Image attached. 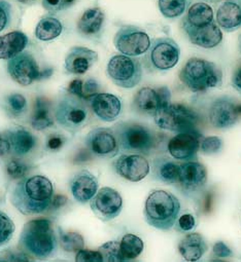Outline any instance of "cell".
Wrapping results in <instances>:
<instances>
[{"instance_id":"d4e9b609","label":"cell","mask_w":241,"mask_h":262,"mask_svg":"<svg viewBox=\"0 0 241 262\" xmlns=\"http://www.w3.org/2000/svg\"><path fill=\"white\" fill-rule=\"evenodd\" d=\"M28 42V36L21 31H13L0 36V60H10L24 52Z\"/></svg>"},{"instance_id":"1f68e13d","label":"cell","mask_w":241,"mask_h":262,"mask_svg":"<svg viewBox=\"0 0 241 262\" xmlns=\"http://www.w3.org/2000/svg\"><path fill=\"white\" fill-rule=\"evenodd\" d=\"M120 254H122L124 261H129L137 258L144 251L145 244L143 239L132 233L125 234L119 242Z\"/></svg>"},{"instance_id":"ac0fdd59","label":"cell","mask_w":241,"mask_h":262,"mask_svg":"<svg viewBox=\"0 0 241 262\" xmlns=\"http://www.w3.org/2000/svg\"><path fill=\"white\" fill-rule=\"evenodd\" d=\"M98 54L86 47H73L69 50L64 61L66 73L84 75L97 62Z\"/></svg>"},{"instance_id":"d590c367","label":"cell","mask_w":241,"mask_h":262,"mask_svg":"<svg viewBox=\"0 0 241 262\" xmlns=\"http://www.w3.org/2000/svg\"><path fill=\"white\" fill-rule=\"evenodd\" d=\"M7 107L10 113L19 116L27 111L28 103L26 98L19 93H12L6 99Z\"/></svg>"},{"instance_id":"ab89813d","label":"cell","mask_w":241,"mask_h":262,"mask_svg":"<svg viewBox=\"0 0 241 262\" xmlns=\"http://www.w3.org/2000/svg\"><path fill=\"white\" fill-rule=\"evenodd\" d=\"M29 172V167L20 160H12L7 164V173L13 179H22Z\"/></svg>"},{"instance_id":"db71d44e","label":"cell","mask_w":241,"mask_h":262,"mask_svg":"<svg viewBox=\"0 0 241 262\" xmlns=\"http://www.w3.org/2000/svg\"><path fill=\"white\" fill-rule=\"evenodd\" d=\"M239 49H240V52H241V35L239 37Z\"/></svg>"},{"instance_id":"f546056e","label":"cell","mask_w":241,"mask_h":262,"mask_svg":"<svg viewBox=\"0 0 241 262\" xmlns=\"http://www.w3.org/2000/svg\"><path fill=\"white\" fill-rule=\"evenodd\" d=\"M62 22L57 17L49 15L38 21L34 35L41 41H51L58 38L62 34Z\"/></svg>"},{"instance_id":"4dcf8cb0","label":"cell","mask_w":241,"mask_h":262,"mask_svg":"<svg viewBox=\"0 0 241 262\" xmlns=\"http://www.w3.org/2000/svg\"><path fill=\"white\" fill-rule=\"evenodd\" d=\"M183 19L193 26H205L213 21V11L208 4L197 3L188 9Z\"/></svg>"},{"instance_id":"7dc6e473","label":"cell","mask_w":241,"mask_h":262,"mask_svg":"<svg viewBox=\"0 0 241 262\" xmlns=\"http://www.w3.org/2000/svg\"><path fill=\"white\" fill-rule=\"evenodd\" d=\"M12 151V146L7 133H0V158L8 156Z\"/></svg>"},{"instance_id":"b9f144b4","label":"cell","mask_w":241,"mask_h":262,"mask_svg":"<svg viewBox=\"0 0 241 262\" xmlns=\"http://www.w3.org/2000/svg\"><path fill=\"white\" fill-rule=\"evenodd\" d=\"M75 261H77V262H102L103 257L99 251L82 249L76 252Z\"/></svg>"},{"instance_id":"ba28073f","label":"cell","mask_w":241,"mask_h":262,"mask_svg":"<svg viewBox=\"0 0 241 262\" xmlns=\"http://www.w3.org/2000/svg\"><path fill=\"white\" fill-rule=\"evenodd\" d=\"M106 73L115 85L123 89H133L140 83L144 70L140 61L135 57L115 55L109 59Z\"/></svg>"},{"instance_id":"7402d4cb","label":"cell","mask_w":241,"mask_h":262,"mask_svg":"<svg viewBox=\"0 0 241 262\" xmlns=\"http://www.w3.org/2000/svg\"><path fill=\"white\" fill-rule=\"evenodd\" d=\"M216 24L226 32L241 28V0H225L216 12Z\"/></svg>"},{"instance_id":"f35d334b","label":"cell","mask_w":241,"mask_h":262,"mask_svg":"<svg viewBox=\"0 0 241 262\" xmlns=\"http://www.w3.org/2000/svg\"><path fill=\"white\" fill-rule=\"evenodd\" d=\"M222 147L223 141L217 136L206 137L200 143V151L206 156H211L219 152Z\"/></svg>"},{"instance_id":"9a60e30c","label":"cell","mask_w":241,"mask_h":262,"mask_svg":"<svg viewBox=\"0 0 241 262\" xmlns=\"http://www.w3.org/2000/svg\"><path fill=\"white\" fill-rule=\"evenodd\" d=\"M113 168L118 176L131 182L142 181L151 170L149 161L137 154L122 155L113 163Z\"/></svg>"},{"instance_id":"bcb514c9","label":"cell","mask_w":241,"mask_h":262,"mask_svg":"<svg viewBox=\"0 0 241 262\" xmlns=\"http://www.w3.org/2000/svg\"><path fill=\"white\" fill-rule=\"evenodd\" d=\"M83 85H84V80L82 79H74L70 82V84L68 85L67 91L69 92V94L74 95L83 100L84 99V92H83Z\"/></svg>"},{"instance_id":"f6af8a7d","label":"cell","mask_w":241,"mask_h":262,"mask_svg":"<svg viewBox=\"0 0 241 262\" xmlns=\"http://www.w3.org/2000/svg\"><path fill=\"white\" fill-rule=\"evenodd\" d=\"M212 253L217 258H228V257H231L232 254H233L232 250L222 241L216 242L213 245Z\"/></svg>"},{"instance_id":"f5cc1de1","label":"cell","mask_w":241,"mask_h":262,"mask_svg":"<svg viewBox=\"0 0 241 262\" xmlns=\"http://www.w3.org/2000/svg\"><path fill=\"white\" fill-rule=\"evenodd\" d=\"M203 2H207V3H210V4H217V3L222 2V0H203Z\"/></svg>"},{"instance_id":"7c38bea8","label":"cell","mask_w":241,"mask_h":262,"mask_svg":"<svg viewBox=\"0 0 241 262\" xmlns=\"http://www.w3.org/2000/svg\"><path fill=\"white\" fill-rule=\"evenodd\" d=\"M90 207L98 219L107 222L122 212L123 199L117 190L106 186L97 191L90 201Z\"/></svg>"},{"instance_id":"816d5d0a","label":"cell","mask_w":241,"mask_h":262,"mask_svg":"<svg viewBox=\"0 0 241 262\" xmlns=\"http://www.w3.org/2000/svg\"><path fill=\"white\" fill-rule=\"evenodd\" d=\"M16 2H18L20 4H23V5H32V4L36 3L37 0H16Z\"/></svg>"},{"instance_id":"836d02e7","label":"cell","mask_w":241,"mask_h":262,"mask_svg":"<svg viewBox=\"0 0 241 262\" xmlns=\"http://www.w3.org/2000/svg\"><path fill=\"white\" fill-rule=\"evenodd\" d=\"M59 242L61 247L66 252H77L84 249L85 242L82 234L75 231L59 230Z\"/></svg>"},{"instance_id":"7bdbcfd3","label":"cell","mask_w":241,"mask_h":262,"mask_svg":"<svg viewBox=\"0 0 241 262\" xmlns=\"http://www.w3.org/2000/svg\"><path fill=\"white\" fill-rule=\"evenodd\" d=\"M175 227L177 230L182 232L191 231L196 226V220L192 214H184L179 218H177L175 222Z\"/></svg>"},{"instance_id":"cb8c5ba5","label":"cell","mask_w":241,"mask_h":262,"mask_svg":"<svg viewBox=\"0 0 241 262\" xmlns=\"http://www.w3.org/2000/svg\"><path fill=\"white\" fill-rule=\"evenodd\" d=\"M105 15L99 8H92L86 10L79 17L76 29L77 32L86 37H94L100 34L103 29Z\"/></svg>"},{"instance_id":"ee69618b","label":"cell","mask_w":241,"mask_h":262,"mask_svg":"<svg viewBox=\"0 0 241 262\" xmlns=\"http://www.w3.org/2000/svg\"><path fill=\"white\" fill-rule=\"evenodd\" d=\"M98 91H99V84L96 79L88 78L86 81H84L83 92H84L85 100H90L92 97L98 94Z\"/></svg>"},{"instance_id":"6da1fadb","label":"cell","mask_w":241,"mask_h":262,"mask_svg":"<svg viewBox=\"0 0 241 262\" xmlns=\"http://www.w3.org/2000/svg\"><path fill=\"white\" fill-rule=\"evenodd\" d=\"M54 187L52 181L43 175L20 179L10 194L12 205L23 215L42 214L52 206Z\"/></svg>"},{"instance_id":"5b68a950","label":"cell","mask_w":241,"mask_h":262,"mask_svg":"<svg viewBox=\"0 0 241 262\" xmlns=\"http://www.w3.org/2000/svg\"><path fill=\"white\" fill-rule=\"evenodd\" d=\"M112 129L119 149L125 152L150 155L156 147V134L146 125L135 122H118Z\"/></svg>"},{"instance_id":"9c48e42d","label":"cell","mask_w":241,"mask_h":262,"mask_svg":"<svg viewBox=\"0 0 241 262\" xmlns=\"http://www.w3.org/2000/svg\"><path fill=\"white\" fill-rule=\"evenodd\" d=\"M146 54L145 63L151 70L167 71L178 63L180 49L172 38L159 37L151 41Z\"/></svg>"},{"instance_id":"74e56055","label":"cell","mask_w":241,"mask_h":262,"mask_svg":"<svg viewBox=\"0 0 241 262\" xmlns=\"http://www.w3.org/2000/svg\"><path fill=\"white\" fill-rule=\"evenodd\" d=\"M13 20V6L9 0H0V33L7 30Z\"/></svg>"},{"instance_id":"e575fe53","label":"cell","mask_w":241,"mask_h":262,"mask_svg":"<svg viewBox=\"0 0 241 262\" xmlns=\"http://www.w3.org/2000/svg\"><path fill=\"white\" fill-rule=\"evenodd\" d=\"M16 227L11 217L0 211V247L8 245L14 236Z\"/></svg>"},{"instance_id":"ffe728a7","label":"cell","mask_w":241,"mask_h":262,"mask_svg":"<svg viewBox=\"0 0 241 262\" xmlns=\"http://www.w3.org/2000/svg\"><path fill=\"white\" fill-rule=\"evenodd\" d=\"M98 179L88 170H82L74 174L69 182L70 193L79 204H87L97 193Z\"/></svg>"},{"instance_id":"5bb4252c","label":"cell","mask_w":241,"mask_h":262,"mask_svg":"<svg viewBox=\"0 0 241 262\" xmlns=\"http://www.w3.org/2000/svg\"><path fill=\"white\" fill-rule=\"evenodd\" d=\"M85 143L90 152L103 159L114 158L119 151L113 129L108 127H95L91 129L86 136Z\"/></svg>"},{"instance_id":"4fadbf2b","label":"cell","mask_w":241,"mask_h":262,"mask_svg":"<svg viewBox=\"0 0 241 262\" xmlns=\"http://www.w3.org/2000/svg\"><path fill=\"white\" fill-rule=\"evenodd\" d=\"M241 115V105L235 99L224 96L212 101L208 108L209 122L215 128L232 127Z\"/></svg>"},{"instance_id":"f907efd6","label":"cell","mask_w":241,"mask_h":262,"mask_svg":"<svg viewBox=\"0 0 241 262\" xmlns=\"http://www.w3.org/2000/svg\"><path fill=\"white\" fill-rule=\"evenodd\" d=\"M67 198H65V196H62V195H57V196H55V199H53V201H52V205L54 206V207H56V208H59V207H62L65 203H66V200Z\"/></svg>"},{"instance_id":"277c9868","label":"cell","mask_w":241,"mask_h":262,"mask_svg":"<svg viewBox=\"0 0 241 262\" xmlns=\"http://www.w3.org/2000/svg\"><path fill=\"white\" fill-rule=\"evenodd\" d=\"M179 79L190 91L203 93L222 85L223 71L213 62L201 58H191L182 68Z\"/></svg>"},{"instance_id":"7a4b0ae2","label":"cell","mask_w":241,"mask_h":262,"mask_svg":"<svg viewBox=\"0 0 241 262\" xmlns=\"http://www.w3.org/2000/svg\"><path fill=\"white\" fill-rule=\"evenodd\" d=\"M19 247L39 259L52 257L58 247L52 221L42 218L27 222L22 228Z\"/></svg>"},{"instance_id":"8992f818","label":"cell","mask_w":241,"mask_h":262,"mask_svg":"<svg viewBox=\"0 0 241 262\" xmlns=\"http://www.w3.org/2000/svg\"><path fill=\"white\" fill-rule=\"evenodd\" d=\"M154 120L160 128L170 132H195L198 115L185 105L168 102L159 106L154 114Z\"/></svg>"},{"instance_id":"d6a6232c","label":"cell","mask_w":241,"mask_h":262,"mask_svg":"<svg viewBox=\"0 0 241 262\" xmlns=\"http://www.w3.org/2000/svg\"><path fill=\"white\" fill-rule=\"evenodd\" d=\"M191 4L192 0H158V8L163 17L174 20L180 18Z\"/></svg>"},{"instance_id":"2e32d148","label":"cell","mask_w":241,"mask_h":262,"mask_svg":"<svg viewBox=\"0 0 241 262\" xmlns=\"http://www.w3.org/2000/svg\"><path fill=\"white\" fill-rule=\"evenodd\" d=\"M182 28L193 45L203 49H213L223 40V32L214 21L208 25L198 27L189 24L183 19Z\"/></svg>"},{"instance_id":"c3c4849f","label":"cell","mask_w":241,"mask_h":262,"mask_svg":"<svg viewBox=\"0 0 241 262\" xmlns=\"http://www.w3.org/2000/svg\"><path fill=\"white\" fill-rule=\"evenodd\" d=\"M63 143H64V139L61 136L51 135L47 140V148L52 151H56L63 146Z\"/></svg>"},{"instance_id":"e0dca14e","label":"cell","mask_w":241,"mask_h":262,"mask_svg":"<svg viewBox=\"0 0 241 262\" xmlns=\"http://www.w3.org/2000/svg\"><path fill=\"white\" fill-rule=\"evenodd\" d=\"M200 138L201 135L198 134L197 130L178 133L169 140L168 152L177 161H194L200 150Z\"/></svg>"},{"instance_id":"8fae6325","label":"cell","mask_w":241,"mask_h":262,"mask_svg":"<svg viewBox=\"0 0 241 262\" xmlns=\"http://www.w3.org/2000/svg\"><path fill=\"white\" fill-rule=\"evenodd\" d=\"M10 76L20 85L28 86L42 79V70L33 57L28 52H22L8 61Z\"/></svg>"},{"instance_id":"681fc988","label":"cell","mask_w":241,"mask_h":262,"mask_svg":"<svg viewBox=\"0 0 241 262\" xmlns=\"http://www.w3.org/2000/svg\"><path fill=\"white\" fill-rule=\"evenodd\" d=\"M231 83H232V86L239 94H241V64L238 65L234 70L231 78Z\"/></svg>"},{"instance_id":"30bf717a","label":"cell","mask_w":241,"mask_h":262,"mask_svg":"<svg viewBox=\"0 0 241 262\" xmlns=\"http://www.w3.org/2000/svg\"><path fill=\"white\" fill-rule=\"evenodd\" d=\"M114 48L125 56L138 57L146 54L151 46L149 34L133 25L120 27L113 37Z\"/></svg>"},{"instance_id":"f1b7e54d","label":"cell","mask_w":241,"mask_h":262,"mask_svg":"<svg viewBox=\"0 0 241 262\" xmlns=\"http://www.w3.org/2000/svg\"><path fill=\"white\" fill-rule=\"evenodd\" d=\"M152 172L155 179L165 184L178 183L179 165L167 158L155 159L152 166Z\"/></svg>"},{"instance_id":"4316f807","label":"cell","mask_w":241,"mask_h":262,"mask_svg":"<svg viewBox=\"0 0 241 262\" xmlns=\"http://www.w3.org/2000/svg\"><path fill=\"white\" fill-rule=\"evenodd\" d=\"M55 116L52 111V103L44 96H38L34 101L30 123L34 129L43 130L54 125Z\"/></svg>"},{"instance_id":"44dd1931","label":"cell","mask_w":241,"mask_h":262,"mask_svg":"<svg viewBox=\"0 0 241 262\" xmlns=\"http://www.w3.org/2000/svg\"><path fill=\"white\" fill-rule=\"evenodd\" d=\"M207 182L206 168L194 161L185 162L179 165L178 183L188 191L201 190Z\"/></svg>"},{"instance_id":"8d00e7d4","label":"cell","mask_w":241,"mask_h":262,"mask_svg":"<svg viewBox=\"0 0 241 262\" xmlns=\"http://www.w3.org/2000/svg\"><path fill=\"white\" fill-rule=\"evenodd\" d=\"M98 251L101 253L103 257V261H106V262L124 261V258L122 254H120L119 242L117 241H109L103 244Z\"/></svg>"},{"instance_id":"603a6c76","label":"cell","mask_w":241,"mask_h":262,"mask_svg":"<svg viewBox=\"0 0 241 262\" xmlns=\"http://www.w3.org/2000/svg\"><path fill=\"white\" fill-rule=\"evenodd\" d=\"M6 133L11 142L12 152L16 157H24L36 146V137L23 126H14Z\"/></svg>"},{"instance_id":"484cf974","label":"cell","mask_w":241,"mask_h":262,"mask_svg":"<svg viewBox=\"0 0 241 262\" xmlns=\"http://www.w3.org/2000/svg\"><path fill=\"white\" fill-rule=\"evenodd\" d=\"M208 247L202 234L188 233L178 244V251L187 261H197L206 253Z\"/></svg>"},{"instance_id":"60d3db41","label":"cell","mask_w":241,"mask_h":262,"mask_svg":"<svg viewBox=\"0 0 241 262\" xmlns=\"http://www.w3.org/2000/svg\"><path fill=\"white\" fill-rule=\"evenodd\" d=\"M75 3V0H43L42 6L46 11L57 13L66 11L71 8Z\"/></svg>"},{"instance_id":"52a82bcc","label":"cell","mask_w":241,"mask_h":262,"mask_svg":"<svg viewBox=\"0 0 241 262\" xmlns=\"http://www.w3.org/2000/svg\"><path fill=\"white\" fill-rule=\"evenodd\" d=\"M54 116L60 126L75 134L87 125L90 112L85 100L69 94L58 100L54 108Z\"/></svg>"},{"instance_id":"d6986e66","label":"cell","mask_w":241,"mask_h":262,"mask_svg":"<svg viewBox=\"0 0 241 262\" xmlns=\"http://www.w3.org/2000/svg\"><path fill=\"white\" fill-rule=\"evenodd\" d=\"M93 113L105 122L116 120L122 113V102L119 98L108 93H98L90 99Z\"/></svg>"},{"instance_id":"83f0119b","label":"cell","mask_w":241,"mask_h":262,"mask_svg":"<svg viewBox=\"0 0 241 262\" xmlns=\"http://www.w3.org/2000/svg\"><path fill=\"white\" fill-rule=\"evenodd\" d=\"M161 105L159 90L145 86L142 88L134 96L133 108L142 114L153 115Z\"/></svg>"},{"instance_id":"3957f363","label":"cell","mask_w":241,"mask_h":262,"mask_svg":"<svg viewBox=\"0 0 241 262\" xmlns=\"http://www.w3.org/2000/svg\"><path fill=\"white\" fill-rule=\"evenodd\" d=\"M179 212L178 199L171 192L158 189L148 196L144 214L149 225L160 230H169L175 225Z\"/></svg>"}]
</instances>
